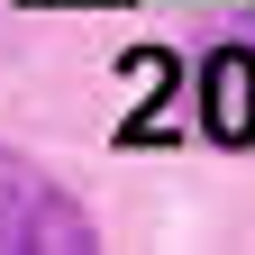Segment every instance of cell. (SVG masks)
Masks as SVG:
<instances>
[{
	"instance_id": "6da1fadb",
	"label": "cell",
	"mask_w": 255,
	"mask_h": 255,
	"mask_svg": "<svg viewBox=\"0 0 255 255\" xmlns=\"http://www.w3.org/2000/svg\"><path fill=\"white\" fill-rule=\"evenodd\" d=\"M101 228L73 210V191L46 182L27 155H0V255H91Z\"/></svg>"
},
{
	"instance_id": "7a4b0ae2",
	"label": "cell",
	"mask_w": 255,
	"mask_h": 255,
	"mask_svg": "<svg viewBox=\"0 0 255 255\" xmlns=\"http://www.w3.org/2000/svg\"><path fill=\"white\" fill-rule=\"evenodd\" d=\"M210 119L228 146H255V55H219L210 73Z\"/></svg>"
}]
</instances>
